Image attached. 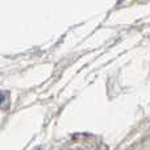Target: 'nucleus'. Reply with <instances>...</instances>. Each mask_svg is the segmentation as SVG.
Masks as SVG:
<instances>
[{
  "instance_id": "f257e3e1",
  "label": "nucleus",
  "mask_w": 150,
  "mask_h": 150,
  "mask_svg": "<svg viewBox=\"0 0 150 150\" xmlns=\"http://www.w3.org/2000/svg\"><path fill=\"white\" fill-rule=\"evenodd\" d=\"M4 100H5V95L3 92H0V104H1Z\"/></svg>"
}]
</instances>
